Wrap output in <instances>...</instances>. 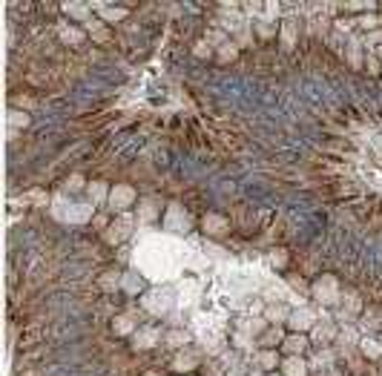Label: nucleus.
Returning a JSON list of instances; mask_svg holds the SVG:
<instances>
[{
	"label": "nucleus",
	"instance_id": "7",
	"mask_svg": "<svg viewBox=\"0 0 382 376\" xmlns=\"http://www.w3.org/2000/svg\"><path fill=\"white\" fill-rule=\"evenodd\" d=\"M308 348H311V336H308V333H290V336H284V342H282L284 356H305Z\"/></svg>",
	"mask_w": 382,
	"mask_h": 376
},
{
	"label": "nucleus",
	"instance_id": "18",
	"mask_svg": "<svg viewBox=\"0 0 382 376\" xmlns=\"http://www.w3.org/2000/svg\"><path fill=\"white\" fill-rule=\"evenodd\" d=\"M112 331H115V336H135V331H138V322H135V316L130 313H121L112 319Z\"/></svg>",
	"mask_w": 382,
	"mask_h": 376
},
{
	"label": "nucleus",
	"instance_id": "8",
	"mask_svg": "<svg viewBox=\"0 0 382 376\" xmlns=\"http://www.w3.org/2000/svg\"><path fill=\"white\" fill-rule=\"evenodd\" d=\"M336 342H339V353H354V348H359V331H356L354 324H342L339 327V336H336Z\"/></svg>",
	"mask_w": 382,
	"mask_h": 376
},
{
	"label": "nucleus",
	"instance_id": "13",
	"mask_svg": "<svg viewBox=\"0 0 382 376\" xmlns=\"http://www.w3.org/2000/svg\"><path fill=\"white\" fill-rule=\"evenodd\" d=\"M83 32H87L95 43H107V40H109V23H104L101 18L87 20V23H83Z\"/></svg>",
	"mask_w": 382,
	"mask_h": 376
},
{
	"label": "nucleus",
	"instance_id": "2",
	"mask_svg": "<svg viewBox=\"0 0 382 376\" xmlns=\"http://www.w3.org/2000/svg\"><path fill=\"white\" fill-rule=\"evenodd\" d=\"M311 336L313 345H319V348H330V342H336L339 336V324L330 319V316H322L319 322L313 324V331L308 333Z\"/></svg>",
	"mask_w": 382,
	"mask_h": 376
},
{
	"label": "nucleus",
	"instance_id": "16",
	"mask_svg": "<svg viewBox=\"0 0 382 376\" xmlns=\"http://www.w3.org/2000/svg\"><path fill=\"white\" fill-rule=\"evenodd\" d=\"M158 339H161V333L155 331V327H141V331H135V336H133V348L147 350V348H152V345H158Z\"/></svg>",
	"mask_w": 382,
	"mask_h": 376
},
{
	"label": "nucleus",
	"instance_id": "42",
	"mask_svg": "<svg viewBox=\"0 0 382 376\" xmlns=\"http://www.w3.org/2000/svg\"><path fill=\"white\" fill-rule=\"evenodd\" d=\"M365 61H368V69H371V72H376V69H379V63H376V55H368Z\"/></svg>",
	"mask_w": 382,
	"mask_h": 376
},
{
	"label": "nucleus",
	"instance_id": "37",
	"mask_svg": "<svg viewBox=\"0 0 382 376\" xmlns=\"http://www.w3.org/2000/svg\"><path fill=\"white\" fill-rule=\"evenodd\" d=\"M287 285L296 287V293H311V287L305 285V278H299V276H287Z\"/></svg>",
	"mask_w": 382,
	"mask_h": 376
},
{
	"label": "nucleus",
	"instance_id": "1",
	"mask_svg": "<svg viewBox=\"0 0 382 376\" xmlns=\"http://www.w3.org/2000/svg\"><path fill=\"white\" fill-rule=\"evenodd\" d=\"M311 296L316 299V305H322V307L339 305V299H342V290H339L336 276H330V273L319 276V278H316V281L311 285Z\"/></svg>",
	"mask_w": 382,
	"mask_h": 376
},
{
	"label": "nucleus",
	"instance_id": "33",
	"mask_svg": "<svg viewBox=\"0 0 382 376\" xmlns=\"http://www.w3.org/2000/svg\"><path fill=\"white\" fill-rule=\"evenodd\" d=\"M87 187H89V184L83 181V175H78V172L66 178V193H80V190H87Z\"/></svg>",
	"mask_w": 382,
	"mask_h": 376
},
{
	"label": "nucleus",
	"instance_id": "31",
	"mask_svg": "<svg viewBox=\"0 0 382 376\" xmlns=\"http://www.w3.org/2000/svg\"><path fill=\"white\" fill-rule=\"evenodd\" d=\"M207 43L213 46V49H219V46H224L227 43V40H230V35H227V32H224V29H210V32H207V37H204Z\"/></svg>",
	"mask_w": 382,
	"mask_h": 376
},
{
	"label": "nucleus",
	"instance_id": "45",
	"mask_svg": "<svg viewBox=\"0 0 382 376\" xmlns=\"http://www.w3.org/2000/svg\"><path fill=\"white\" fill-rule=\"evenodd\" d=\"M265 376H284V373H276V370H273V373H265Z\"/></svg>",
	"mask_w": 382,
	"mask_h": 376
},
{
	"label": "nucleus",
	"instance_id": "24",
	"mask_svg": "<svg viewBox=\"0 0 382 376\" xmlns=\"http://www.w3.org/2000/svg\"><path fill=\"white\" fill-rule=\"evenodd\" d=\"M6 124H9L12 132H18V129H26V126H29V115H26V112H20V109H9V115H6Z\"/></svg>",
	"mask_w": 382,
	"mask_h": 376
},
{
	"label": "nucleus",
	"instance_id": "14",
	"mask_svg": "<svg viewBox=\"0 0 382 376\" xmlns=\"http://www.w3.org/2000/svg\"><path fill=\"white\" fill-rule=\"evenodd\" d=\"M95 12L104 23H121L126 18V9L124 6H112V3H95Z\"/></svg>",
	"mask_w": 382,
	"mask_h": 376
},
{
	"label": "nucleus",
	"instance_id": "23",
	"mask_svg": "<svg viewBox=\"0 0 382 376\" xmlns=\"http://www.w3.org/2000/svg\"><path fill=\"white\" fill-rule=\"evenodd\" d=\"M121 278H124V276H121L118 270H107V273L98 278V287L104 290V293H112V290H118V287H121Z\"/></svg>",
	"mask_w": 382,
	"mask_h": 376
},
{
	"label": "nucleus",
	"instance_id": "46",
	"mask_svg": "<svg viewBox=\"0 0 382 376\" xmlns=\"http://www.w3.org/2000/svg\"><path fill=\"white\" fill-rule=\"evenodd\" d=\"M379 365H382V359H379Z\"/></svg>",
	"mask_w": 382,
	"mask_h": 376
},
{
	"label": "nucleus",
	"instance_id": "20",
	"mask_svg": "<svg viewBox=\"0 0 382 376\" xmlns=\"http://www.w3.org/2000/svg\"><path fill=\"white\" fill-rule=\"evenodd\" d=\"M256 365L265 370V373H273L276 367H282V356L276 350H259L256 353Z\"/></svg>",
	"mask_w": 382,
	"mask_h": 376
},
{
	"label": "nucleus",
	"instance_id": "10",
	"mask_svg": "<svg viewBox=\"0 0 382 376\" xmlns=\"http://www.w3.org/2000/svg\"><path fill=\"white\" fill-rule=\"evenodd\" d=\"M61 9L66 12L72 20H78V23H87V20H92V9H95V6H89V3H80V0H69V3H61Z\"/></svg>",
	"mask_w": 382,
	"mask_h": 376
},
{
	"label": "nucleus",
	"instance_id": "34",
	"mask_svg": "<svg viewBox=\"0 0 382 376\" xmlns=\"http://www.w3.org/2000/svg\"><path fill=\"white\" fill-rule=\"evenodd\" d=\"M193 55H196V58H213L216 49H213L210 43H207V40H198V43L193 46Z\"/></svg>",
	"mask_w": 382,
	"mask_h": 376
},
{
	"label": "nucleus",
	"instance_id": "40",
	"mask_svg": "<svg viewBox=\"0 0 382 376\" xmlns=\"http://www.w3.org/2000/svg\"><path fill=\"white\" fill-rule=\"evenodd\" d=\"M141 218L144 221H152V218H155V204H152V201H147V204L141 207Z\"/></svg>",
	"mask_w": 382,
	"mask_h": 376
},
{
	"label": "nucleus",
	"instance_id": "22",
	"mask_svg": "<svg viewBox=\"0 0 382 376\" xmlns=\"http://www.w3.org/2000/svg\"><path fill=\"white\" fill-rule=\"evenodd\" d=\"M58 35H61L63 43H69V46H78L83 43V37H87V32L78 26H66V23H61V29H58Z\"/></svg>",
	"mask_w": 382,
	"mask_h": 376
},
{
	"label": "nucleus",
	"instance_id": "3",
	"mask_svg": "<svg viewBox=\"0 0 382 376\" xmlns=\"http://www.w3.org/2000/svg\"><path fill=\"white\" fill-rule=\"evenodd\" d=\"M316 322H319V313H313V307H308V305H299V307L290 310L287 327H290L293 333H311Z\"/></svg>",
	"mask_w": 382,
	"mask_h": 376
},
{
	"label": "nucleus",
	"instance_id": "39",
	"mask_svg": "<svg viewBox=\"0 0 382 376\" xmlns=\"http://www.w3.org/2000/svg\"><path fill=\"white\" fill-rule=\"evenodd\" d=\"M270 261H273L276 267H284V264H287V253H284V250H273V253H270Z\"/></svg>",
	"mask_w": 382,
	"mask_h": 376
},
{
	"label": "nucleus",
	"instance_id": "19",
	"mask_svg": "<svg viewBox=\"0 0 382 376\" xmlns=\"http://www.w3.org/2000/svg\"><path fill=\"white\" fill-rule=\"evenodd\" d=\"M333 359H336V353H333L330 348H319L316 350V356H313L308 365H311V370L322 373V370H330V367H333Z\"/></svg>",
	"mask_w": 382,
	"mask_h": 376
},
{
	"label": "nucleus",
	"instance_id": "11",
	"mask_svg": "<svg viewBox=\"0 0 382 376\" xmlns=\"http://www.w3.org/2000/svg\"><path fill=\"white\" fill-rule=\"evenodd\" d=\"M201 227H204L207 236H224L227 230H230V221H227L224 215H219V213H207L204 221H201Z\"/></svg>",
	"mask_w": 382,
	"mask_h": 376
},
{
	"label": "nucleus",
	"instance_id": "29",
	"mask_svg": "<svg viewBox=\"0 0 382 376\" xmlns=\"http://www.w3.org/2000/svg\"><path fill=\"white\" fill-rule=\"evenodd\" d=\"M282 46H284V49H293V46H296V26H293V20H284V23H282Z\"/></svg>",
	"mask_w": 382,
	"mask_h": 376
},
{
	"label": "nucleus",
	"instance_id": "27",
	"mask_svg": "<svg viewBox=\"0 0 382 376\" xmlns=\"http://www.w3.org/2000/svg\"><path fill=\"white\" fill-rule=\"evenodd\" d=\"M216 58H219V61H224V63L236 61V58H239V46H236V40L230 37L224 46H219V49H216Z\"/></svg>",
	"mask_w": 382,
	"mask_h": 376
},
{
	"label": "nucleus",
	"instance_id": "9",
	"mask_svg": "<svg viewBox=\"0 0 382 376\" xmlns=\"http://www.w3.org/2000/svg\"><path fill=\"white\" fill-rule=\"evenodd\" d=\"M284 336H287V333L282 331V324H267L265 333L256 339V345H262V350H276L284 342Z\"/></svg>",
	"mask_w": 382,
	"mask_h": 376
},
{
	"label": "nucleus",
	"instance_id": "36",
	"mask_svg": "<svg viewBox=\"0 0 382 376\" xmlns=\"http://www.w3.org/2000/svg\"><path fill=\"white\" fill-rule=\"evenodd\" d=\"M256 32H259V37H273V35H276V26H273V23L259 20V23H256Z\"/></svg>",
	"mask_w": 382,
	"mask_h": 376
},
{
	"label": "nucleus",
	"instance_id": "43",
	"mask_svg": "<svg viewBox=\"0 0 382 376\" xmlns=\"http://www.w3.org/2000/svg\"><path fill=\"white\" fill-rule=\"evenodd\" d=\"M316 376H342V373H339L336 367H330V370H322V373H316Z\"/></svg>",
	"mask_w": 382,
	"mask_h": 376
},
{
	"label": "nucleus",
	"instance_id": "28",
	"mask_svg": "<svg viewBox=\"0 0 382 376\" xmlns=\"http://www.w3.org/2000/svg\"><path fill=\"white\" fill-rule=\"evenodd\" d=\"M121 290H126L130 296H135L138 290H141V276L135 273V270H130V273H124V278H121Z\"/></svg>",
	"mask_w": 382,
	"mask_h": 376
},
{
	"label": "nucleus",
	"instance_id": "41",
	"mask_svg": "<svg viewBox=\"0 0 382 376\" xmlns=\"http://www.w3.org/2000/svg\"><path fill=\"white\" fill-rule=\"evenodd\" d=\"M92 224H95L98 230H104V233H107V218H104V215H95V218H92Z\"/></svg>",
	"mask_w": 382,
	"mask_h": 376
},
{
	"label": "nucleus",
	"instance_id": "6",
	"mask_svg": "<svg viewBox=\"0 0 382 376\" xmlns=\"http://www.w3.org/2000/svg\"><path fill=\"white\" fill-rule=\"evenodd\" d=\"M130 233H133V218H130V215H121L118 221H112V224L107 227L104 239H107L109 244H121Z\"/></svg>",
	"mask_w": 382,
	"mask_h": 376
},
{
	"label": "nucleus",
	"instance_id": "12",
	"mask_svg": "<svg viewBox=\"0 0 382 376\" xmlns=\"http://www.w3.org/2000/svg\"><path fill=\"white\" fill-rule=\"evenodd\" d=\"M282 373L284 376H308L311 373V365H308V359H302V356H284Z\"/></svg>",
	"mask_w": 382,
	"mask_h": 376
},
{
	"label": "nucleus",
	"instance_id": "15",
	"mask_svg": "<svg viewBox=\"0 0 382 376\" xmlns=\"http://www.w3.org/2000/svg\"><path fill=\"white\" fill-rule=\"evenodd\" d=\"M290 310H293V307H287V305H282V302H276V305H267L265 310H262V316H265L267 324H282V322H287V319H290Z\"/></svg>",
	"mask_w": 382,
	"mask_h": 376
},
{
	"label": "nucleus",
	"instance_id": "26",
	"mask_svg": "<svg viewBox=\"0 0 382 376\" xmlns=\"http://www.w3.org/2000/svg\"><path fill=\"white\" fill-rule=\"evenodd\" d=\"M196 365H198L196 353H178V356L173 359V370H178V373H181V370H193Z\"/></svg>",
	"mask_w": 382,
	"mask_h": 376
},
{
	"label": "nucleus",
	"instance_id": "32",
	"mask_svg": "<svg viewBox=\"0 0 382 376\" xmlns=\"http://www.w3.org/2000/svg\"><path fill=\"white\" fill-rule=\"evenodd\" d=\"M348 61H351V66H362V49H359V43H356V40H351V43H348Z\"/></svg>",
	"mask_w": 382,
	"mask_h": 376
},
{
	"label": "nucleus",
	"instance_id": "4",
	"mask_svg": "<svg viewBox=\"0 0 382 376\" xmlns=\"http://www.w3.org/2000/svg\"><path fill=\"white\" fill-rule=\"evenodd\" d=\"M135 201V190L130 187V184H115L112 187V193H109V210L112 213H124V210H130Z\"/></svg>",
	"mask_w": 382,
	"mask_h": 376
},
{
	"label": "nucleus",
	"instance_id": "44",
	"mask_svg": "<svg viewBox=\"0 0 382 376\" xmlns=\"http://www.w3.org/2000/svg\"><path fill=\"white\" fill-rule=\"evenodd\" d=\"M144 376H161V373H155V370H147V373H144Z\"/></svg>",
	"mask_w": 382,
	"mask_h": 376
},
{
	"label": "nucleus",
	"instance_id": "30",
	"mask_svg": "<svg viewBox=\"0 0 382 376\" xmlns=\"http://www.w3.org/2000/svg\"><path fill=\"white\" fill-rule=\"evenodd\" d=\"M164 342L173 345V348H187V345H190V333H187V331H169Z\"/></svg>",
	"mask_w": 382,
	"mask_h": 376
},
{
	"label": "nucleus",
	"instance_id": "21",
	"mask_svg": "<svg viewBox=\"0 0 382 376\" xmlns=\"http://www.w3.org/2000/svg\"><path fill=\"white\" fill-rule=\"evenodd\" d=\"M265 327H267L265 316H253V319H241L239 322V331L247 333V336H253V339H259V336L265 333Z\"/></svg>",
	"mask_w": 382,
	"mask_h": 376
},
{
	"label": "nucleus",
	"instance_id": "25",
	"mask_svg": "<svg viewBox=\"0 0 382 376\" xmlns=\"http://www.w3.org/2000/svg\"><path fill=\"white\" fill-rule=\"evenodd\" d=\"M359 350H362L368 359H382V345L376 339H371V336H362V342H359Z\"/></svg>",
	"mask_w": 382,
	"mask_h": 376
},
{
	"label": "nucleus",
	"instance_id": "5",
	"mask_svg": "<svg viewBox=\"0 0 382 376\" xmlns=\"http://www.w3.org/2000/svg\"><path fill=\"white\" fill-rule=\"evenodd\" d=\"M359 313H362V302H359V296H356L354 290L342 293V299H339V322L351 324L354 319H359Z\"/></svg>",
	"mask_w": 382,
	"mask_h": 376
},
{
	"label": "nucleus",
	"instance_id": "38",
	"mask_svg": "<svg viewBox=\"0 0 382 376\" xmlns=\"http://www.w3.org/2000/svg\"><path fill=\"white\" fill-rule=\"evenodd\" d=\"M359 26L362 29H376L379 26V18H376V15H362V18H359Z\"/></svg>",
	"mask_w": 382,
	"mask_h": 376
},
{
	"label": "nucleus",
	"instance_id": "17",
	"mask_svg": "<svg viewBox=\"0 0 382 376\" xmlns=\"http://www.w3.org/2000/svg\"><path fill=\"white\" fill-rule=\"evenodd\" d=\"M109 193H112V187H109L107 181H89V187H87L89 204H95V207L109 201Z\"/></svg>",
	"mask_w": 382,
	"mask_h": 376
},
{
	"label": "nucleus",
	"instance_id": "35",
	"mask_svg": "<svg viewBox=\"0 0 382 376\" xmlns=\"http://www.w3.org/2000/svg\"><path fill=\"white\" fill-rule=\"evenodd\" d=\"M233 345H236V348H253V345H256V339H253V336H247V333L236 331V333H233Z\"/></svg>",
	"mask_w": 382,
	"mask_h": 376
}]
</instances>
